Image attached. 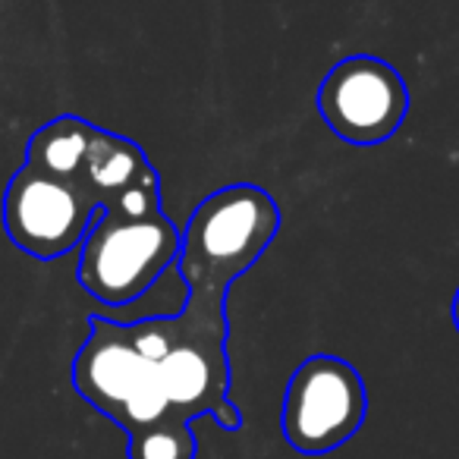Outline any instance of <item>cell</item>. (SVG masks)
I'll return each instance as SVG.
<instances>
[{"label": "cell", "mask_w": 459, "mask_h": 459, "mask_svg": "<svg viewBox=\"0 0 459 459\" xmlns=\"http://www.w3.org/2000/svg\"><path fill=\"white\" fill-rule=\"evenodd\" d=\"M98 204L82 183L22 164L4 195V227L13 246L39 262H54L82 246Z\"/></svg>", "instance_id": "obj_5"}, {"label": "cell", "mask_w": 459, "mask_h": 459, "mask_svg": "<svg viewBox=\"0 0 459 459\" xmlns=\"http://www.w3.org/2000/svg\"><path fill=\"white\" fill-rule=\"evenodd\" d=\"M281 230L277 202L252 183L223 186L192 211L179 243L177 268L189 287L186 308L160 318L167 340L202 337L227 346L230 287L268 252Z\"/></svg>", "instance_id": "obj_1"}, {"label": "cell", "mask_w": 459, "mask_h": 459, "mask_svg": "<svg viewBox=\"0 0 459 459\" xmlns=\"http://www.w3.org/2000/svg\"><path fill=\"white\" fill-rule=\"evenodd\" d=\"M152 173H158V170L152 167L148 154L142 152V145H135L126 135L110 133V129H95V139H91V148H89V154H85L79 183L95 198L98 211H101V208H108L117 195L133 189L135 183L148 179Z\"/></svg>", "instance_id": "obj_8"}, {"label": "cell", "mask_w": 459, "mask_h": 459, "mask_svg": "<svg viewBox=\"0 0 459 459\" xmlns=\"http://www.w3.org/2000/svg\"><path fill=\"white\" fill-rule=\"evenodd\" d=\"M368 415L365 381L346 359L308 356L283 394L281 431L299 453H327L356 437Z\"/></svg>", "instance_id": "obj_4"}, {"label": "cell", "mask_w": 459, "mask_h": 459, "mask_svg": "<svg viewBox=\"0 0 459 459\" xmlns=\"http://www.w3.org/2000/svg\"><path fill=\"white\" fill-rule=\"evenodd\" d=\"M183 233L160 211L152 217H114L98 211L79 246V287L104 306H129L177 264Z\"/></svg>", "instance_id": "obj_2"}, {"label": "cell", "mask_w": 459, "mask_h": 459, "mask_svg": "<svg viewBox=\"0 0 459 459\" xmlns=\"http://www.w3.org/2000/svg\"><path fill=\"white\" fill-rule=\"evenodd\" d=\"M170 412L179 419L195 421L198 415H214L223 431H239L243 412L230 403V359L227 346L211 343L202 337H179L154 362Z\"/></svg>", "instance_id": "obj_7"}, {"label": "cell", "mask_w": 459, "mask_h": 459, "mask_svg": "<svg viewBox=\"0 0 459 459\" xmlns=\"http://www.w3.org/2000/svg\"><path fill=\"white\" fill-rule=\"evenodd\" d=\"M104 214H114V217H152L160 214V179L158 173H152L148 179L135 183L133 189H126L123 195H117L108 208H101Z\"/></svg>", "instance_id": "obj_11"}, {"label": "cell", "mask_w": 459, "mask_h": 459, "mask_svg": "<svg viewBox=\"0 0 459 459\" xmlns=\"http://www.w3.org/2000/svg\"><path fill=\"white\" fill-rule=\"evenodd\" d=\"M198 444L192 434V421L177 412L152 421V425L129 431L126 459H195Z\"/></svg>", "instance_id": "obj_10"}, {"label": "cell", "mask_w": 459, "mask_h": 459, "mask_svg": "<svg viewBox=\"0 0 459 459\" xmlns=\"http://www.w3.org/2000/svg\"><path fill=\"white\" fill-rule=\"evenodd\" d=\"M450 315H453V327H456V333H459V287H456V293H453V306H450Z\"/></svg>", "instance_id": "obj_12"}, {"label": "cell", "mask_w": 459, "mask_h": 459, "mask_svg": "<svg viewBox=\"0 0 459 459\" xmlns=\"http://www.w3.org/2000/svg\"><path fill=\"white\" fill-rule=\"evenodd\" d=\"M95 123L73 114H64L57 120L45 123L29 139L26 164L41 173H51V177L76 179L79 183V173H82L85 154H89L91 139H95Z\"/></svg>", "instance_id": "obj_9"}, {"label": "cell", "mask_w": 459, "mask_h": 459, "mask_svg": "<svg viewBox=\"0 0 459 459\" xmlns=\"http://www.w3.org/2000/svg\"><path fill=\"white\" fill-rule=\"evenodd\" d=\"M73 387L126 434L170 415L154 362L139 352L126 325L101 315L89 318V337L73 359Z\"/></svg>", "instance_id": "obj_3"}, {"label": "cell", "mask_w": 459, "mask_h": 459, "mask_svg": "<svg viewBox=\"0 0 459 459\" xmlns=\"http://www.w3.org/2000/svg\"><path fill=\"white\" fill-rule=\"evenodd\" d=\"M318 114L350 145L387 142L409 114L406 79L387 60L352 54L327 70L318 89Z\"/></svg>", "instance_id": "obj_6"}]
</instances>
